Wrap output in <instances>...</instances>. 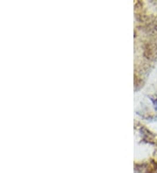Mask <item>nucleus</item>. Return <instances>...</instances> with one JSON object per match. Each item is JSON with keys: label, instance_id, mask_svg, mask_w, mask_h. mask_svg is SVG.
<instances>
[{"label": "nucleus", "instance_id": "nucleus-1", "mask_svg": "<svg viewBox=\"0 0 157 173\" xmlns=\"http://www.w3.org/2000/svg\"><path fill=\"white\" fill-rule=\"evenodd\" d=\"M154 102H155V108H156V109L157 110V99H156L154 100Z\"/></svg>", "mask_w": 157, "mask_h": 173}]
</instances>
